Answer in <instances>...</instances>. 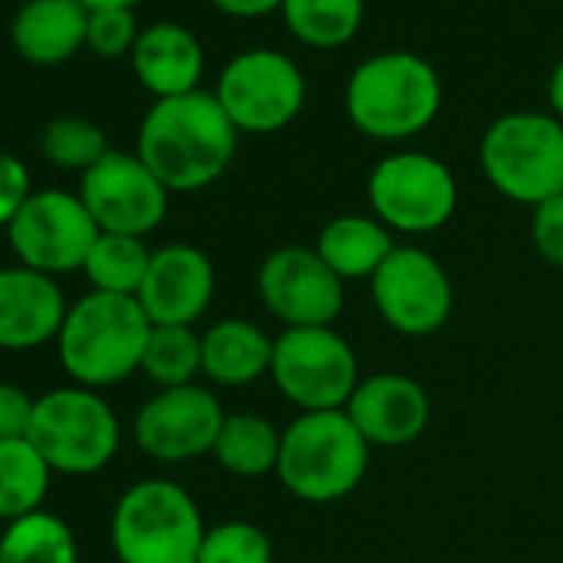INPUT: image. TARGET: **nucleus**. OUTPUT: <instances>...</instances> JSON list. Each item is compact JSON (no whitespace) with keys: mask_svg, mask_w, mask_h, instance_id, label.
Masks as SVG:
<instances>
[{"mask_svg":"<svg viewBox=\"0 0 563 563\" xmlns=\"http://www.w3.org/2000/svg\"><path fill=\"white\" fill-rule=\"evenodd\" d=\"M239 130L219 107L216 93L192 90L156 100L136 133V156L169 192H199L232 163Z\"/></svg>","mask_w":563,"mask_h":563,"instance_id":"nucleus-1","label":"nucleus"},{"mask_svg":"<svg viewBox=\"0 0 563 563\" xmlns=\"http://www.w3.org/2000/svg\"><path fill=\"white\" fill-rule=\"evenodd\" d=\"M444 87L431 60L411 51H385L362 60L345 84V113L358 133L401 143L424 133L441 113Z\"/></svg>","mask_w":563,"mask_h":563,"instance_id":"nucleus-2","label":"nucleus"},{"mask_svg":"<svg viewBox=\"0 0 563 563\" xmlns=\"http://www.w3.org/2000/svg\"><path fill=\"white\" fill-rule=\"evenodd\" d=\"M153 322L133 296L93 292L77 299L57 335V358L74 385L110 388L140 372Z\"/></svg>","mask_w":563,"mask_h":563,"instance_id":"nucleus-3","label":"nucleus"},{"mask_svg":"<svg viewBox=\"0 0 563 563\" xmlns=\"http://www.w3.org/2000/svg\"><path fill=\"white\" fill-rule=\"evenodd\" d=\"M372 444L352 424L349 411H299L282 431L278 481L306 504H335L349 497L368 471Z\"/></svg>","mask_w":563,"mask_h":563,"instance_id":"nucleus-4","label":"nucleus"},{"mask_svg":"<svg viewBox=\"0 0 563 563\" xmlns=\"http://www.w3.org/2000/svg\"><path fill=\"white\" fill-rule=\"evenodd\" d=\"M206 520L196 497L176 481L150 477L123 490L110 517L120 563H196Z\"/></svg>","mask_w":563,"mask_h":563,"instance_id":"nucleus-5","label":"nucleus"},{"mask_svg":"<svg viewBox=\"0 0 563 563\" xmlns=\"http://www.w3.org/2000/svg\"><path fill=\"white\" fill-rule=\"evenodd\" d=\"M477 159L487 183L510 202L533 209L563 196V123L553 113L497 117L481 136Z\"/></svg>","mask_w":563,"mask_h":563,"instance_id":"nucleus-6","label":"nucleus"},{"mask_svg":"<svg viewBox=\"0 0 563 563\" xmlns=\"http://www.w3.org/2000/svg\"><path fill=\"white\" fill-rule=\"evenodd\" d=\"M120 418L100 391L64 385L37 398L27 441L54 474L87 477L103 471L120 451Z\"/></svg>","mask_w":563,"mask_h":563,"instance_id":"nucleus-7","label":"nucleus"},{"mask_svg":"<svg viewBox=\"0 0 563 563\" xmlns=\"http://www.w3.org/2000/svg\"><path fill=\"white\" fill-rule=\"evenodd\" d=\"M212 93L239 133L265 136L296 123L306 107L309 84L289 54L255 47L235 54L222 67Z\"/></svg>","mask_w":563,"mask_h":563,"instance_id":"nucleus-8","label":"nucleus"},{"mask_svg":"<svg viewBox=\"0 0 563 563\" xmlns=\"http://www.w3.org/2000/svg\"><path fill=\"white\" fill-rule=\"evenodd\" d=\"M268 378L299 411H342L362 372L355 349L335 329H282Z\"/></svg>","mask_w":563,"mask_h":563,"instance_id":"nucleus-9","label":"nucleus"},{"mask_svg":"<svg viewBox=\"0 0 563 563\" xmlns=\"http://www.w3.org/2000/svg\"><path fill=\"white\" fill-rule=\"evenodd\" d=\"M372 216L401 235H428L451 222L457 179L438 156L401 150L375 163L368 176Z\"/></svg>","mask_w":563,"mask_h":563,"instance_id":"nucleus-10","label":"nucleus"},{"mask_svg":"<svg viewBox=\"0 0 563 563\" xmlns=\"http://www.w3.org/2000/svg\"><path fill=\"white\" fill-rule=\"evenodd\" d=\"M262 309L282 329H332L345 309V282L325 265L316 245H282L255 272Z\"/></svg>","mask_w":563,"mask_h":563,"instance_id":"nucleus-11","label":"nucleus"},{"mask_svg":"<svg viewBox=\"0 0 563 563\" xmlns=\"http://www.w3.org/2000/svg\"><path fill=\"white\" fill-rule=\"evenodd\" d=\"M97 239L100 229L87 212L80 192L67 189H34L18 219L8 225V242L18 262L51 278L84 272V262Z\"/></svg>","mask_w":563,"mask_h":563,"instance_id":"nucleus-12","label":"nucleus"},{"mask_svg":"<svg viewBox=\"0 0 563 563\" xmlns=\"http://www.w3.org/2000/svg\"><path fill=\"white\" fill-rule=\"evenodd\" d=\"M368 286L382 322L398 335L424 339L441 332L451 319V275L421 245H395V252L372 275Z\"/></svg>","mask_w":563,"mask_h":563,"instance_id":"nucleus-13","label":"nucleus"},{"mask_svg":"<svg viewBox=\"0 0 563 563\" xmlns=\"http://www.w3.org/2000/svg\"><path fill=\"white\" fill-rule=\"evenodd\" d=\"M80 199L100 232L136 239L156 232L169 209V189L136 153L123 150H110L80 176Z\"/></svg>","mask_w":563,"mask_h":563,"instance_id":"nucleus-14","label":"nucleus"},{"mask_svg":"<svg viewBox=\"0 0 563 563\" xmlns=\"http://www.w3.org/2000/svg\"><path fill=\"white\" fill-rule=\"evenodd\" d=\"M225 424L219 398L202 385L159 388L133 421L136 448L159 464H189L212 454Z\"/></svg>","mask_w":563,"mask_h":563,"instance_id":"nucleus-15","label":"nucleus"},{"mask_svg":"<svg viewBox=\"0 0 563 563\" xmlns=\"http://www.w3.org/2000/svg\"><path fill=\"white\" fill-rule=\"evenodd\" d=\"M216 296L212 258L189 242H169L153 249L146 278L136 302L153 325H196Z\"/></svg>","mask_w":563,"mask_h":563,"instance_id":"nucleus-16","label":"nucleus"},{"mask_svg":"<svg viewBox=\"0 0 563 563\" xmlns=\"http://www.w3.org/2000/svg\"><path fill=\"white\" fill-rule=\"evenodd\" d=\"M345 411L372 448H405L431 424V398L424 385L398 372L362 378Z\"/></svg>","mask_w":563,"mask_h":563,"instance_id":"nucleus-17","label":"nucleus"},{"mask_svg":"<svg viewBox=\"0 0 563 563\" xmlns=\"http://www.w3.org/2000/svg\"><path fill=\"white\" fill-rule=\"evenodd\" d=\"M67 312L57 278L24 265L0 268V352H31L57 342Z\"/></svg>","mask_w":563,"mask_h":563,"instance_id":"nucleus-18","label":"nucleus"},{"mask_svg":"<svg viewBox=\"0 0 563 563\" xmlns=\"http://www.w3.org/2000/svg\"><path fill=\"white\" fill-rule=\"evenodd\" d=\"M130 64L143 90H150L156 100H169V97L199 90L206 54H202L199 37L189 27L163 21V24H150L146 31H140Z\"/></svg>","mask_w":563,"mask_h":563,"instance_id":"nucleus-19","label":"nucleus"},{"mask_svg":"<svg viewBox=\"0 0 563 563\" xmlns=\"http://www.w3.org/2000/svg\"><path fill=\"white\" fill-rule=\"evenodd\" d=\"M87 24L80 0H27L11 21V44L27 64L60 67L87 47Z\"/></svg>","mask_w":563,"mask_h":563,"instance_id":"nucleus-20","label":"nucleus"},{"mask_svg":"<svg viewBox=\"0 0 563 563\" xmlns=\"http://www.w3.org/2000/svg\"><path fill=\"white\" fill-rule=\"evenodd\" d=\"M275 339L255 322L222 319L202 332V378L219 388H245L272 372Z\"/></svg>","mask_w":563,"mask_h":563,"instance_id":"nucleus-21","label":"nucleus"},{"mask_svg":"<svg viewBox=\"0 0 563 563\" xmlns=\"http://www.w3.org/2000/svg\"><path fill=\"white\" fill-rule=\"evenodd\" d=\"M395 235L375 216L349 212L322 225L316 252L342 282H372V275L395 252Z\"/></svg>","mask_w":563,"mask_h":563,"instance_id":"nucleus-22","label":"nucleus"},{"mask_svg":"<svg viewBox=\"0 0 563 563\" xmlns=\"http://www.w3.org/2000/svg\"><path fill=\"white\" fill-rule=\"evenodd\" d=\"M278 451L282 431L255 411H239L225 415L212 457L222 471L235 477H265L278 467Z\"/></svg>","mask_w":563,"mask_h":563,"instance_id":"nucleus-23","label":"nucleus"},{"mask_svg":"<svg viewBox=\"0 0 563 563\" xmlns=\"http://www.w3.org/2000/svg\"><path fill=\"white\" fill-rule=\"evenodd\" d=\"M289 34L312 51H339L362 31L365 0H282Z\"/></svg>","mask_w":563,"mask_h":563,"instance_id":"nucleus-24","label":"nucleus"},{"mask_svg":"<svg viewBox=\"0 0 563 563\" xmlns=\"http://www.w3.org/2000/svg\"><path fill=\"white\" fill-rule=\"evenodd\" d=\"M54 471L41 451L27 441H0V520H18L44 510Z\"/></svg>","mask_w":563,"mask_h":563,"instance_id":"nucleus-25","label":"nucleus"},{"mask_svg":"<svg viewBox=\"0 0 563 563\" xmlns=\"http://www.w3.org/2000/svg\"><path fill=\"white\" fill-rule=\"evenodd\" d=\"M0 563H80L74 527L51 510L18 517L0 533Z\"/></svg>","mask_w":563,"mask_h":563,"instance_id":"nucleus-26","label":"nucleus"},{"mask_svg":"<svg viewBox=\"0 0 563 563\" xmlns=\"http://www.w3.org/2000/svg\"><path fill=\"white\" fill-rule=\"evenodd\" d=\"M150 258H153V252L143 239L100 232V239L93 242V249L84 262V275L93 292L136 299L143 278H146V268H150Z\"/></svg>","mask_w":563,"mask_h":563,"instance_id":"nucleus-27","label":"nucleus"},{"mask_svg":"<svg viewBox=\"0 0 563 563\" xmlns=\"http://www.w3.org/2000/svg\"><path fill=\"white\" fill-rule=\"evenodd\" d=\"M140 372L156 388L196 385L202 375V335L189 325H153Z\"/></svg>","mask_w":563,"mask_h":563,"instance_id":"nucleus-28","label":"nucleus"},{"mask_svg":"<svg viewBox=\"0 0 563 563\" xmlns=\"http://www.w3.org/2000/svg\"><path fill=\"white\" fill-rule=\"evenodd\" d=\"M41 153L57 169H70L84 176L110 153V143L97 123L84 117H57L41 133Z\"/></svg>","mask_w":563,"mask_h":563,"instance_id":"nucleus-29","label":"nucleus"},{"mask_svg":"<svg viewBox=\"0 0 563 563\" xmlns=\"http://www.w3.org/2000/svg\"><path fill=\"white\" fill-rule=\"evenodd\" d=\"M196 563H272V540L249 520H222L206 527Z\"/></svg>","mask_w":563,"mask_h":563,"instance_id":"nucleus-30","label":"nucleus"},{"mask_svg":"<svg viewBox=\"0 0 563 563\" xmlns=\"http://www.w3.org/2000/svg\"><path fill=\"white\" fill-rule=\"evenodd\" d=\"M140 41V27L133 11L113 8V11H90V24H87V51H93L97 57L117 60V57H130L133 47Z\"/></svg>","mask_w":563,"mask_h":563,"instance_id":"nucleus-31","label":"nucleus"},{"mask_svg":"<svg viewBox=\"0 0 563 563\" xmlns=\"http://www.w3.org/2000/svg\"><path fill=\"white\" fill-rule=\"evenodd\" d=\"M530 242L543 262L563 268V196H553L533 206L530 216Z\"/></svg>","mask_w":563,"mask_h":563,"instance_id":"nucleus-32","label":"nucleus"},{"mask_svg":"<svg viewBox=\"0 0 563 563\" xmlns=\"http://www.w3.org/2000/svg\"><path fill=\"white\" fill-rule=\"evenodd\" d=\"M31 196H34L31 169L18 156L0 153V229H8L18 219V212Z\"/></svg>","mask_w":563,"mask_h":563,"instance_id":"nucleus-33","label":"nucleus"},{"mask_svg":"<svg viewBox=\"0 0 563 563\" xmlns=\"http://www.w3.org/2000/svg\"><path fill=\"white\" fill-rule=\"evenodd\" d=\"M37 398L18 385H0V441H18L31 434Z\"/></svg>","mask_w":563,"mask_h":563,"instance_id":"nucleus-34","label":"nucleus"},{"mask_svg":"<svg viewBox=\"0 0 563 563\" xmlns=\"http://www.w3.org/2000/svg\"><path fill=\"white\" fill-rule=\"evenodd\" d=\"M209 4L229 18H242V21H255L265 18L272 11H282V0H209Z\"/></svg>","mask_w":563,"mask_h":563,"instance_id":"nucleus-35","label":"nucleus"},{"mask_svg":"<svg viewBox=\"0 0 563 563\" xmlns=\"http://www.w3.org/2000/svg\"><path fill=\"white\" fill-rule=\"evenodd\" d=\"M547 103H550V113L563 123V60L553 67V74L547 80Z\"/></svg>","mask_w":563,"mask_h":563,"instance_id":"nucleus-36","label":"nucleus"},{"mask_svg":"<svg viewBox=\"0 0 563 563\" xmlns=\"http://www.w3.org/2000/svg\"><path fill=\"white\" fill-rule=\"evenodd\" d=\"M87 11H113V8H123V11H133L140 0H80Z\"/></svg>","mask_w":563,"mask_h":563,"instance_id":"nucleus-37","label":"nucleus"}]
</instances>
